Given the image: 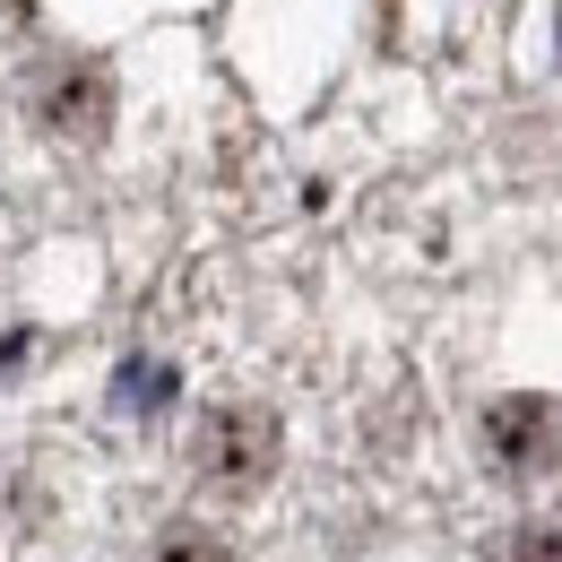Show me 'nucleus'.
Returning <instances> with one entry per match:
<instances>
[{"label": "nucleus", "instance_id": "f257e3e1", "mask_svg": "<svg viewBox=\"0 0 562 562\" xmlns=\"http://www.w3.org/2000/svg\"><path fill=\"white\" fill-rule=\"evenodd\" d=\"M485 450H493V468H510V476L554 468L562 459V407L554 398H493L485 407Z\"/></svg>", "mask_w": 562, "mask_h": 562}, {"label": "nucleus", "instance_id": "f03ea898", "mask_svg": "<svg viewBox=\"0 0 562 562\" xmlns=\"http://www.w3.org/2000/svg\"><path fill=\"white\" fill-rule=\"evenodd\" d=\"M200 468H209L216 485H260L278 468V424L251 416V407H216L200 424Z\"/></svg>", "mask_w": 562, "mask_h": 562}, {"label": "nucleus", "instance_id": "7ed1b4c3", "mask_svg": "<svg viewBox=\"0 0 562 562\" xmlns=\"http://www.w3.org/2000/svg\"><path fill=\"white\" fill-rule=\"evenodd\" d=\"M156 562H234L216 546L209 528H173V537H156Z\"/></svg>", "mask_w": 562, "mask_h": 562}, {"label": "nucleus", "instance_id": "20e7f679", "mask_svg": "<svg viewBox=\"0 0 562 562\" xmlns=\"http://www.w3.org/2000/svg\"><path fill=\"white\" fill-rule=\"evenodd\" d=\"M502 562H562V528H510Z\"/></svg>", "mask_w": 562, "mask_h": 562}]
</instances>
